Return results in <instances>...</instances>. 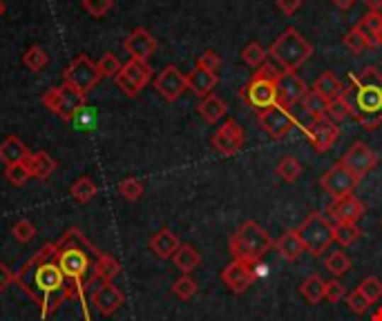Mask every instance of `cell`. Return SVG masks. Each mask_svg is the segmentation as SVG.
<instances>
[{
    "instance_id": "32",
    "label": "cell",
    "mask_w": 382,
    "mask_h": 321,
    "mask_svg": "<svg viewBox=\"0 0 382 321\" xmlns=\"http://www.w3.org/2000/svg\"><path fill=\"white\" fill-rule=\"evenodd\" d=\"M300 293L311 305H318L322 299H325V279L318 276V274L306 276V279L302 281V286H300Z\"/></svg>"
},
{
    "instance_id": "27",
    "label": "cell",
    "mask_w": 382,
    "mask_h": 321,
    "mask_svg": "<svg viewBox=\"0 0 382 321\" xmlns=\"http://www.w3.org/2000/svg\"><path fill=\"white\" fill-rule=\"evenodd\" d=\"M29 154L27 145L18 139V136H7L3 143H0V160L5 165H16L23 163V158Z\"/></svg>"
},
{
    "instance_id": "41",
    "label": "cell",
    "mask_w": 382,
    "mask_h": 321,
    "mask_svg": "<svg viewBox=\"0 0 382 321\" xmlns=\"http://www.w3.org/2000/svg\"><path fill=\"white\" fill-rule=\"evenodd\" d=\"M172 293L177 295L179 299H184V301L193 299L197 295V281L190 274H184V276H179V279L172 284Z\"/></svg>"
},
{
    "instance_id": "54",
    "label": "cell",
    "mask_w": 382,
    "mask_h": 321,
    "mask_svg": "<svg viewBox=\"0 0 382 321\" xmlns=\"http://www.w3.org/2000/svg\"><path fill=\"white\" fill-rule=\"evenodd\" d=\"M255 76H259V78H266V81H273V83H277V78L282 76V69L277 67L275 63H264L262 67H257V71H255Z\"/></svg>"
},
{
    "instance_id": "43",
    "label": "cell",
    "mask_w": 382,
    "mask_h": 321,
    "mask_svg": "<svg viewBox=\"0 0 382 321\" xmlns=\"http://www.w3.org/2000/svg\"><path fill=\"white\" fill-rule=\"evenodd\" d=\"M5 179L16 185V187H23L29 179H32V174H29V170L25 168V163H16V165H7L5 168Z\"/></svg>"
},
{
    "instance_id": "28",
    "label": "cell",
    "mask_w": 382,
    "mask_h": 321,
    "mask_svg": "<svg viewBox=\"0 0 382 321\" xmlns=\"http://www.w3.org/2000/svg\"><path fill=\"white\" fill-rule=\"evenodd\" d=\"M358 32L369 40V45L371 47H378V36L382 32V13L380 11H369V13H364V16L358 21L356 25Z\"/></svg>"
},
{
    "instance_id": "40",
    "label": "cell",
    "mask_w": 382,
    "mask_h": 321,
    "mask_svg": "<svg viewBox=\"0 0 382 321\" xmlns=\"http://www.w3.org/2000/svg\"><path fill=\"white\" fill-rule=\"evenodd\" d=\"M325 266H327V270H329L331 274L340 276V274H347V272H349V268H351V259H349L342 250H335V252H331V255L327 257Z\"/></svg>"
},
{
    "instance_id": "14",
    "label": "cell",
    "mask_w": 382,
    "mask_h": 321,
    "mask_svg": "<svg viewBox=\"0 0 382 321\" xmlns=\"http://www.w3.org/2000/svg\"><path fill=\"white\" fill-rule=\"evenodd\" d=\"M244 129L242 125L235 121V119H228L222 127L217 129L215 136H213V148L224 154V156H235L242 148H244Z\"/></svg>"
},
{
    "instance_id": "6",
    "label": "cell",
    "mask_w": 382,
    "mask_h": 321,
    "mask_svg": "<svg viewBox=\"0 0 382 321\" xmlns=\"http://www.w3.org/2000/svg\"><path fill=\"white\" fill-rule=\"evenodd\" d=\"M333 230H335V226L325 214L311 212L298 228V235L306 247V252H311L313 257H322L329 250V245L333 243Z\"/></svg>"
},
{
    "instance_id": "17",
    "label": "cell",
    "mask_w": 382,
    "mask_h": 321,
    "mask_svg": "<svg viewBox=\"0 0 382 321\" xmlns=\"http://www.w3.org/2000/svg\"><path fill=\"white\" fill-rule=\"evenodd\" d=\"M155 90L164 96L170 103H174L186 90H188V81L179 71V67L168 65L164 71H159V76L155 78Z\"/></svg>"
},
{
    "instance_id": "24",
    "label": "cell",
    "mask_w": 382,
    "mask_h": 321,
    "mask_svg": "<svg viewBox=\"0 0 382 321\" xmlns=\"http://www.w3.org/2000/svg\"><path fill=\"white\" fill-rule=\"evenodd\" d=\"M85 105V96L79 94L77 90H72L67 85H61V103H58V112L56 116L63 119L65 123H72L74 114Z\"/></svg>"
},
{
    "instance_id": "26",
    "label": "cell",
    "mask_w": 382,
    "mask_h": 321,
    "mask_svg": "<svg viewBox=\"0 0 382 321\" xmlns=\"http://www.w3.org/2000/svg\"><path fill=\"white\" fill-rule=\"evenodd\" d=\"M313 90L329 103V100L342 96L344 85L340 83V78H337L333 71H322V74L318 76V81L313 83Z\"/></svg>"
},
{
    "instance_id": "29",
    "label": "cell",
    "mask_w": 382,
    "mask_h": 321,
    "mask_svg": "<svg viewBox=\"0 0 382 321\" xmlns=\"http://www.w3.org/2000/svg\"><path fill=\"white\" fill-rule=\"evenodd\" d=\"M197 110L201 114V119L208 121V123H219L222 121V116H226V103L215 94H208L206 98H201Z\"/></svg>"
},
{
    "instance_id": "19",
    "label": "cell",
    "mask_w": 382,
    "mask_h": 321,
    "mask_svg": "<svg viewBox=\"0 0 382 321\" xmlns=\"http://www.w3.org/2000/svg\"><path fill=\"white\" fill-rule=\"evenodd\" d=\"M123 47H125V52L130 54V58L148 63L150 56L157 52L159 42H157V38L148 32V29L139 27V29H135V32H132V34L123 40Z\"/></svg>"
},
{
    "instance_id": "11",
    "label": "cell",
    "mask_w": 382,
    "mask_h": 321,
    "mask_svg": "<svg viewBox=\"0 0 382 321\" xmlns=\"http://www.w3.org/2000/svg\"><path fill=\"white\" fill-rule=\"evenodd\" d=\"M244 100L248 105H251L257 114L264 112L266 107H273L277 103V90H275V83L273 81H266V78H259V76H253L251 83L244 87L242 92Z\"/></svg>"
},
{
    "instance_id": "36",
    "label": "cell",
    "mask_w": 382,
    "mask_h": 321,
    "mask_svg": "<svg viewBox=\"0 0 382 321\" xmlns=\"http://www.w3.org/2000/svg\"><path fill=\"white\" fill-rule=\"evenodd\" d=\"M300 105L304 110V114H308L313 119V116H322V114H327V100L322 98L315 90H308L304 94V98L300 100Z\"/></svg>"
},
{
    "instance_id": "46",
    "label": "cell",
    "mask_w": 382,
    "mask_h": 321,
    "mask_svg": "<svg viewBox=\"0 0 382 321\" xmlns=\"http://www.w3.org/2000/svg\"><path fill=\"white\" fill-rule=\"evenodd\" d=\"M344 45H347V49L351 52V54H362L364 49H369L371 45H369V40H366L360 32H358V29L354 27V29H351V32L344 36Z\"/></svg>"
},
{
    "instance_id": "10",
    "label": "cell",
    "mask_w": 382,
    "mask_h": 321,
    "mask_svg": "<svg viewBox=\"0 0 382 321\" xmlns=\"http://www.w3.org/2000/svg\"><path fill=\"white\" fill-rule=\"evenodd\" d=\"M304 132H306L308 141H311V145L320 154L327 152L331 145L337 141V136H340V129H337V125L329 119L327 114L313 116L311 123L304 125Z\"/></svg>"
},
{
    "instance_id": "1",
    "label": "cell",
    "mask_w": 382,
    "mask_h": 321,
    "mask_svg": "<svg viewBox=\"0 0 382 321\" xmlns=\"http://www.w3.org/2000/svg\"><path fill=\"white\" fill-rule=\"evenodd\" d=\"M16 284L40 305V315L47 317L65 303V274L56 264V245L45 243L16 274Z\"/></svg>"
},
{
    "instance_id": "59",
    "label": "cell",
    "mask_w": 382,
    "mask_h": 321,
    "mask_svg": "<svg viewBox=\"0 0 382 321\" xmlns=\"http://www.w3.org/2000/svg\"><path fill=\"white\" fill-rule=\"evenodd\" d=\"M371 321H382V303H380V308L373 313V317H371Z\"/></svg>"
},
{
    "instance_id": "16",
    "label": "cell",
    "mask_w": 382,
    "mask_h": 321,
    "mask_svg": "<svg viewBox=\"0 0 382 321\" xmlns=\"http://www.w3.org/2000/svg\"><path fill=\"white\" fill-rule=\"evenodd\" d=\"M255 276H257L255 266L244 264V261H237V259H232L230 264L222 270V281L228 286V290H232L235 295L246 293V290L253 286Z\"/></svg>"
},
{
    "instance_id": "55",
    "label": "cell",
    "mask_w": 382,
    "mask_h": 321,
    "mask_svg": "<svg viewBox=\"0 0 382 321\" xmlns=\"http://www.w3.org/2000/svg\"><path fill=\"white\" fill-rule=\"evenodd\" d=\"M13 281H16V274L9 270L7 264H0V293H5Z\"/></svg>"
},
{
    "instance_id": "49",
    "label": "cell",
    "mask_w": 382,
    "mask_h": 321,
    "mask_svg": "<svg viewBox=\"0 0 382 321\" xmlns=\"http://www.w3.org/2000/svg\"><path fill=\"white\" fill-rule=\"evenodd\" d=\"M327 116H329V119H331L333 123L347 119V116H349V107H347V103L342 100V96L329 100V103H327Z\"/></svg>"
},
{
    "instance_id": "53",
    "label": "cell",
    "mask_w": 382,
    "mask_h": 321,
    "mask_svg": "<svg viewBox=\"0 0 382 321\" xmlns=\"http://www.w3.org/2000/svg\"><path fill=\"white\" fill-rule=\"evenodd\" d=\"M58 103H61V87H50V90L43 94V105H45L52 114H56Z\"/></svg>"
},
{
    "instance_id": "23",
    "label": "cell",
    "mask_w": 382,
    "mask_h": 321,
    "mask_svg": "<svg viewBox=\"0 0 382 321\" xmlns=\"http://www.w3.org/2000/svg\"><path fill=\"white\" fill-rule=\"evenodd\" d=\"M188 81V90L197 94L199 98H206L208 94H213L215 85H217V74L215 71H206L201 67H195L190 74H186Z\"/></svg>"
},
{
    "instance_id": "21",
    "label": "cell",
    "mask_w": 382,
    "mask_h": 321,
    "mask_svg": "<svg viewBox=\"0 0 382 321\" xmlns=\"http://www.w3.org/2000/svg\"><path fill=\"white\" fill-rule=\"evenodd\" d=\"M25 168L32 174V179H38V181H47L52 174L56 172V160L47 154V152H36L32 154L29 152L25 158H23Z\"/></svg>"
},
{
    "instance_id": "9",
    "label": "cell",
    "mask_w": 382,
    "mask_h": 321,
    "mask_svg": "<svg viewBox=\"0 0 382 321\" xmlns=\"http://www.w3.org/2000/svg\"><path fill=\"white\" fill-rule=\"evenodd\" d=\"M358 181H360V179L354 177V172L347 170L342 163H337V165H333L329 172L322 174L320 185H322V189H325V192H327L333 201H337V199L349 197L351 192H354L356 185H358Z\"/></svg>"
},
{
    "instance_id": "47",
    "label": "cell",
    "mask_w": 382,
    "mask_h": 321,
    "mask_svg": "<svg viewBox=\"0 0 382 321\" xmlns=\"http://www.w3.org/2000/svg\"><path fill=\"white\" fill-rule=\"evenodd\" d=\"M11 235L18 243H29L34 237H36V228L32 221H27V218H21V221L11 228Z\"/></svg>"
},
{
    "instance_id": "39",
    "label": "cell",
    "mask_w": 382,
    "mask_h": 321,
    "mask_svg": "<svg viewBox=\"0 0 382 321\" xmlns=\"http://www.w3.org/2000/svg\"><path fill=\"white\" fill-rule=\"evenodd\" d=\"M72 123H74V127L79 129V132H92V129L96 127V110L90 107V105H83L74 114Z\"/></svg>"
},
{
    "instance_id": "3",
    "label": "cell",
    "mask_w": 382,
    "mask_h": 321,
    "mask_svg": "<svg viewBox=\"0 0 382 321\" xmlns=\"http://www.w3.org/2000/svg\"><path fill=\"white\" fill-rule=\"evenodd\" d=\"M56 264L63 270L65 279L77 281L83 288L94 284V261L99 257L96 247L83 237L79 228H69L56 243Z\"/></svg>"
},
{
    "instance_id": "5",
    "label": "cell",
    "mask_w": 382,
    "mask_h": 321,
    "mask_svg": "<svg viewBox=\"0 0 382 321\" xmlns=\"http://www.w3.org/2000/svg\"><path fill=\"white\" fill-rule=\"evenodd\" d=\"M311 56L313 45L293 27H288L282 36H277L269 47V58H273V63L282 71H298Z\"/></svg>"
},
{
    "instance_id": "51",
    "label": "cell",
    "mask_w": 382,
    "mask_h": 321,
    "mask_svg": "<svg viewBox=\"0 0 382 321\" xmlns=\"http://www.w3.org/2000/svg\"><path fill=\"white\" fill-rule=\"evenodd\" d=\"M344 295H347V290H344V286L337 281V279L325 281V299H327L329 303H337Z\"/></svg>"
},
{
    "instance_id": "7",
    "label": "cell",
    "mask_w": 382,
    "mask_h": 321,
    "mask_svg": "<svg viewBox=\"0 0 382 321\" xmlns=\"http://www.w3.org/2000/svg\"><path fill=\"white\" fill-rule=\"evenodd\" d=\"M99 81H101V74L96 69V63L87 54L77 56L63 71V85L72 87V90H77L85 98H87V94L94 90V85Z\"/></svg>"
},
{
    "instance_id": "30",
    "label": "cell",
    "mask_w": 382,
    "mask_h": 321,
    "mask_svg": "<svg viewBox=\"0 0 382 321\" xmlns=\"http://www.w3.org/2000/svg\"><path fill=\"white\" fill-rule=\"evenodd\" d=\"M121 274V264L116 261L114 257L106 255V252H99L96 261H94V276L99 281H112L114 276Z\"/></svg>"
},
{
    "instance_id": "61",
    "label": "cell",
    "mask_w": 382,
    "mask_h": 321,
    "mask_svg": "<svg viewBox=\"0 0 382 321\" xmlns=\"http://www.w3.org/2000/svg\"><path fill=\"white\" fill-rule=\"evenodd\" d=\"M378 47H382V32H380V36H378Z\"/></svg>"
},
{
    "instance_id": "33",
    "label": "cell",
    "mask_w": 382,
    "mask_h": 321,
    "mask_svg": "<svg viewBox=\"0 0 382 321\" xmlns=\"http://www.w3.org/2000/svg\"><path fill=\"white\" fill-rule=\"evenodd\" d=\"M69 192H72V199H74L77 203H87V201H92L96 197L99 187L90 177H79L74 181V185H72Z\"/></svg>"
},
{
    "instance_id": "56",
    "label": "cell",
    "mask_w": 382,
    "mask_h": 321,
    "mask_svg": "<svg viewBox=\"0 0 382 321\" xmlns=\"http://www.w3.org/2000/svg\"><path fill=\"white\" fill-rule=\"evenodd\" d=\"M275 3H277V9L286 13V16H293V13L302 7V0H275Z\"/></svg>"
},
{
    "instance_id": "4",
    "label": "cell",
    "mask_w": 382,
    "mask_h": 321,
    "mask_svg": "<svg viewBox=\"0 0 382 321\" xmlns=\"http://www.w3.org/2000/svg\"><path fill=\"white\" fill-rule=\"evenodd\" d=\"M271 247H273V239L257 221L242 223L228 241V250L232 259L244 261V264H251V266H257L259 261L269 255Z\"/></svg>"
},
{
    "instance_id": "45",
    "label": "cell",
    "mask_w": 382,
    "mask_h": 321,
    "mask_svg": "<svg viewBox=\"0 0 382 321\" xmlns=\"http://www.w3.org/2000/svg\"><path fill=\"white\" fill-rule=\"evenodd\" d=\"M119 194L125 201H139L143 197V183L139 179H123L119 183Z\"/></svg>"
},
{
    "instance_id": "20",
    "label": "cell",
    "mask_w": 382,
    "mask_h": 321,
    "mask_svg": "<svg viewBox=\"0 0 382 321\" xmlns=\"http://www.w3.org/2000/svg\"><path fill=\"white\" fill-rule=\"evenodd\" d=\"M335 223H358L364 216V203L356 199L354 194L337 199L327 212Z\"/></svg>"
},
{
    "instance_id": "12",
    "label": "cell",
    "mask_w": 382,
    "mask_h": 321,
    "mask_svg": "<svg viewBox=\"0 0 382 321\" xmlns=\"http://www.w3.org/2000/svg\"><path fill=\"white\" fill-rule=\"evenodd\" d=\"M257 119H259V125H262L264 132H266L269 136H273V139L286 136L288 129L293 127V123H296L293 114L286 107H282L280 103H275L273 107H266L264 112H259Z\"/></svg>"
},
{
    "instance_id": "37",
    "label": "cell",
    "mask_w": 382,
    "mask_h": 321,
    "mask_svg": "<svg viewBox=\"0 0 382 321\" xmlns=\"http://www.w3.org/2000/svg\"><path fill=\"white\" fill-rule=\"evenodd\" d=\"M23 63H25V67L27 69H32V71H40L43 67H45L47 63H50V56H47V52L43 49L40 45H32L27 52H25V56H23Z\"/></svg>"
},
{
    "instance_id": "58",
    "label": "cell",
    "mask_w": 382,
    "mask_h": 321,
    "mask_svg": "<svg viewBox=\"0 0 382 321\" xmlns=\"http://www.w3.org/2000/svg\"><path fill=\"white\" fill-rule=\"evenodd\" d=\"M364 5L371 11H382V0H364Z\"/></svg>"
},
{
    "instance_id": "60",
    "label": "cell",
    "mask_w": 382,
    "mask_h": 321,
    "mask_svg": "<svg viewBox=\"0 0 382 321\" xmlns=\"http://www.w3.org/2000/svg\"><path fill=\"white\" fill-rule=\"evenodd\" d=\"M5 11H7V5H5V0H0V18L5 16Z\"/></svg>"
},
{
    "instance_id": "38",
    "label": "cell",
    "mask_w": 382,
    "mask_h": 321,
    "mask_svg": "<svg viewBox=\"0 0 382 321\" xmlns=\"http://www.w3.org/2000/svg\"><path fill=\"white\" fill-rule=\"evenodd\" d=\"M242 58H244V63L246 65H251V67H262L264 63L269 61V49H264L259 42H248V45L244 47L242 52Z\"/></svg>"
},
{
    "instance_id": "31",
    "label": "cell",
    "mask_w": 382,
    "mask_h": 321,
    "mask_svg": "<svg viewBox=\"0 0 382 321\" xmlns=\"http://www.w3.org/2000/svg\"><path fill=\"white\" fill-rule=\"evenodd\" d=\"M172 261H174V266H177L184 274H190V272H193V270L199 266L201 255H199L190 243H181V245H179V250L174 252Z\"/></svg>"
},
{
    "instance_id": "50",
    "label": "cell",
    "mask_w": 382,
    "mask_h": 321,
    "mask_svg": "<svg viewBox=\"0 0 382 321\" xmlns=\"http://www.w3.org/2000/svg\"><path fill=\"white\" fill-rule=\"evenodd\" d=\"M347 303H349V308L354 310L356 315H364L366 310H369V305H371V301L366 299L360 290L356 288L354 293H349V297H347Z\"/></svg>"
},
{
    "instance_id": "15",
    "label": "cell",
    "mask_w": 382,
    "mask_h": 321,
    "mask_svg": "<svg viewBox=\"0 0 382 321\" xmlns=\"http://www.w3.org/2000/svg\"><path fill=\"white\" fill-rule=\"evenodd\" d=\"M275 90H277V103L288 110L300 103L304 94L308 92V87L296 71H282V76L275 83Z\"/></svg>"
},
{
    "instance_id": "25",
    "label": "cell",
    "mask_w": 382,
    "mask_h": 321,
    "mask_svg": "<svg viewBox=\"0 0 382 321\" xmlns=\"http://www.w3.org/2000/svg\"><path fill=\"white\" fill-rule=\"evenodd\" d=\"M275 247H277V252H280L286 261H298L306 252V247H304V243H302V239L298 235V230L284 232V235L277 239Z\"/></svg>"
},
{
    "instance_id": "35",
    "label": "cell",
    "mask_w": 382,
    "mask_h": 321,
    "mask_svg": "<svg viewBox=\"0 0 382 321\" xmlns=\"http://www.w3.org/2000/svg\"><path fill=\"white\" fill-rule=\"evenodd\" d=\"M360 228L356 223H335V230H333V241H337L342 247H349L354 245L358 239H360Z\"/></svg>"
},
{
    "instance_id": "44",
    "label": "cell",
    "mask_w": 382,
    "mask_h": 321,
    "mask_svg": "<svg viewBox=\"0 0 382 321\" xmlns=\"http://www.w3.org/2000/svg\"><path fill=\"white\" fill-rule=\"evenodd\" d=\"M358 290H360V293H362L366 299H369L371 303H376V301L382 297V281L378 279V276H366V279L360 281Z\"/></svg>"
},
{
    "instance_id": "2",
    "label": "cell",
    "mask_w": 382,
    "mask_h": 321,
    "mask_svg": "<svg viewBox=\"0 0 382 321\" xmlns=\"http://www.w3.org/2000/svg\"><path fill=\"white\" fill-rule=\"evenodd\" d=\"M349 116L364 127L376 129L382 123V74L376 67H364L349 78L342 92Z\"/></svg>"
},
{
    "instance_id": "34",
    "label": "cell",
    "mask_w": 382,
    "mask_h": 321,
    "mask_svg": "<svg viewBox=\"0 0 382 321\" xmlns=\"http://www.w3.org/2000/svg\"><path fill=\"white\" fill-rule=\"evenodd\" d=\"M277 172V177H280L282 181L286 183H293V181H298L300 179V174H302V163L296 158V156H284L280 163H277L275 168Z\"/></svg>"
},
{
    "instance_id": "42",
    "label": "cell",
    "mask_w": 382,
    "mask_h": 321,
    "mask_svg": "<svg viewBox=\"0 0 382 321\" xmlns=\"http://www.w3.org/2000/svg\"><path fill=\"white\" fill-rule=\"evenodd\" d=\"M121 61L116 58L114 54H106L101 58V61L96 63V69H99V74L101 78H116V74L121 71Z\"/></svg>"
},
{
    "instance_id": "18",
    "label": "cell",
    "mask_w": 382,
    "mask_h": 321,
    "mask_svg": "<svg viewBox=\"0 0 382 321\" xmlns=\"http://www.w3.org/2000/svg\"><path fill=\"white\" fill-rule=\"evenodd\" d=\"M90 303L101 313V315H114L116 310L121 308L125 303V297L119 288H116L112 281H101L94 290H92V297Z\"/></svg>"
},
{
    "instance_id": "22",
    "label": "cell",
    "mask_w": 382,
    "mask_h": 321,
    "mask_svg": "<svg viewBox=\"0 0 382 321\" xmlns=\"http://www.w3.org/2000/svg\"><path fill=\"white\" fill-rule=\"evenodd\" d=\"M181 241L177 239V235L170 228H161L157 235L150 239V250L159 257V259H172L174 252L179 250Z\"/></svg>"
},
{
    "instance_id": "13",
    "label": "cell",
    "mask_w": 382,
    "mask_h": 321,
    "mask_svg": "<svg viewBox=\"0 0 382 321\" xmlns=\"http://www.w3.org/2000/svg\"><path fill=\"white\" fill-rule=\"evenodd\" d=\"M340 163H342L347 170L354 172L356 179H364L366 174H369V172L378 165V154H376L371 148H366L364 143L358 141V143L351 145L349 152L342 156Z\"/></svg>"
},
{
    "instance_id": "52",
    "label": "cell",
    "mask_w": 382,
    "mask_h": 321,
    "mask_svg": "<svg viewBox=\"0 0 382 321\" xmlns=\"http://www.w3.org/2000/svg\"><path fill=\"white\" fill-rule=\"evenodd\" d=\"M219 65H222V58H219L217 52L213 49H206L199 58H197V67L206 69V71H217Z\"/></svg>"
},
{
    "instance_id": "8",
    "label": "cell",
    "mask_w": 382,
    "mask_h": 321,
    "mask_svg": "<svg viewBox=\"0 0 382 321\" xmlns=\"http://www.w3.org/2000/svg\"><path fill=\"white\" fill-rule=\"evenodd\" d=\"M152 78V69L148 63L143 61H135V58H130V61L121 67V71L116 74V87L130 98H135L141 94V90L145 85L150 83Z\"/></svg>"
},
{
    "instance_id": "48",
    "label": "cell",
    "mask_w": 382,
    "mask_h": 321,
    "mask_svg": "<svg viewBox=\"0 0 382 321\" xmlns=\"http://www.w3.org/2000/svg\"><path fill=\"white\" fill-rule=\"evenodd\" d=\"M114 7V0H83V9L92 18H103Z\"/></svg>"
},
{
    "instance_id": "57",
    "label": "cell",
    "mask_w": 382,
    "mask_h": 321,
    "mask_svg": "<svg viewBox=\"0 0 382 321\" xmlns=\"http://www.w3.org/2000/svg\"><path fill=\"white\" fill-rule=\"evenodd\" d=\"M333 3H335V7H340L342 11H347V9L354 7V5L358 3V0H333Z\"/></svg>"
}]
</instances>
